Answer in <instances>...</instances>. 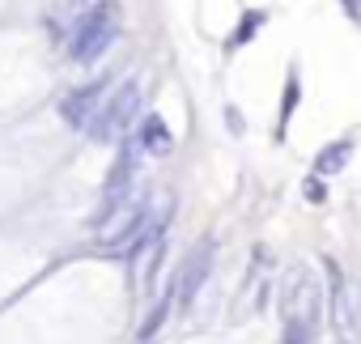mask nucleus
<instances>
[{
	"label": "nucleus",
	"mask_w": 361,
	"mask_h": 344,
	"mask_svg": "<svg viewBox=\"0 0 361 344\" xmlns=\"http://www.w3.org/2000/svg\"><path fill=\"white\" fill-rule=\"evenodd\" d=\"M119 39V5L115 0H102V5H94L68 35V51L73 60L81 64H94L111 51V43Z\"/></svg>",
	"instance_id": "f257e3e1"
},
{
	"label": "nucleus",
	"mask_w": 361,
	"mask_h": 344,
	"mask_svg": "<svg viewBox=\"0 0 361 344\" xmlns=\"http://www.w3.org/2000/svg\"><path fill=\"white\" fill-rule=\"evenodd\" d=\"M281 314H285V340H310L314 336V323H319V281L306 268L289 272Z\"/></svg>",
	"instance_id": "f03ea898"
},
{
	"label": "nucleus",
	"mask_w": 361,
	"mask_h": 344,
	"mask_svg": "<svg viewBox=\"0 0 361 344\" xmlns=\"http://www.w3.org/2000/svg\"><path fill=\"white\" fill-rule=\"evenodd\" d=\"M136 102H140V85H136V81H123V85L102 102L98 119L90 123V136H94V140H119V136L128 132L132 115H136Z\"/></svg>",
	"instance_id": "7ed1b4c3"
},
{
	"label": "nucleus",
	"mask_w": 361,
	"mask_h": 344,
	"mask_svg": "<svg viewBox=\"0 0 361 344\" xmlns=\"http://www.w3.org/2000/svg\"><path fill=\"white\" fill-rule=\"evenodd\" d=\"M213 255H217V242L204 238V242H196L192 255L183 259V268H178V285H174V293H178V302H183V306L204 289V281H209V272H213Z\"/></svg>",
	"instance_id": "20e7f679"
},
{
	"label": "nucleus",
	"mask_w": 361,
	"mask_h": 344,
	"mask_svg": "<svg viewBox=\"0 0 361 344\" xmlns=\"http://www.w3.org/2000/svg\"><path fill=\"white\" fill-rule=\"evenodd\" d=\"M102 102H106V90H102V85H85V90H77V94H68V98L60 102V115H64L68 128H85V132H90V123L98 119Z\"/></svg>",
	"instance_id": "39448f33"
},
{
	"label": "nucleus",
	"mask_w": 361,
	"mask_h": 344,
	"mask_svg": "<svg viewBox=\"0 0 361 344\" xmlns=\"http://www.w3.org/2000/svg\"><path fill=\"white\" fill-rule=\"evenodd\" d=\"M132 153H136V145H128L123 153H119V161H115V170H111V179H106V188H102V217H111L123 200H128V188H132ZM98 217V221H102Z\"/></svg>",
	"instance_id": "423d86ee"
},
{
	"label": "nucleus",
	"mask_w": 361,
	"mask_h": 344,
	"mask_svg": "<svg viewBox=\"0 0 361 344\" xmlns=\"http://www.w3.org/2000/svg\"><path fill=\"white\" fill-rule=\"evenodd\" d=\"M327 281H331V314H336V327L340 336H353V314H348V297H344V276L336 264H327Z\"/></svg>",
	"instance_id": "0eeeda50"
},
{
	"label": "nucleus",
	"mask_w": 361,
	"mask_h": 344,
	"mask_svg": "<svg viewBox=\"0 0 361 344\" xmlns=\"http://www.w3.org/2000/svg\"><path fill=\"white\" fill-rule=\"evenodd\" d=\"M140 140H145V149H149V153H157V157H166V153L174 149V140H170V132H166V123H161L157 115H149V119H145Z\"/></svg>",
	"instance_id": "6e6552de"
},
{
	"label": "nucleus",
	"mask_w": 361,
	"mask_h": 344,
	"mask_svg": "<svg viewBox=\"0 0 361 344\" xmlns=\"http://www.w3.org/2000/svg\"><path fill=\"white\" fill-rule=\"evenodd\" d=\"M348 153H353V145H348V140H336V145H327V149L314 157V170H319V175H336V170H344Z\"/></svg>",
	"instance_id": "1a4fd4ad"
},
{
	"label": "nucleus",
	"mask_w": 361,
	"mask_h": 344,
	"mask_svg": "<svg viewBox=\"0 0 361 344\" xmlns=\"http://www.w3.org/2000/svg\"><path fill=\"white\" fill-rule=\"evenodd\" d=\"M293 106H298V77H289V90H285V106H281V128H276V136H285V123H289Z\"/></svg>",
	"instance_id": "9d476101"
},
{
	"label": "nucleus",
	"mask_w": 361,
	"mask_h": 344,
	"mask_svg": "<svg viewBox=\"0 0 361 344\" xmlns=\"http://www.w3.org/2000/svg\"><path fill=\"white\" fill-rule=\"evenodd\" d=\"M259 26H264V13H247V18H243V30H238V35L230 39V47H238V43H247V39H251V35H255Z\"/></svg>",
	"instance_id": "9b49d317"
},
{
	"label": "nucleus",
	"mask_w": 361,
	"mask_h": 344,
	"mask_svg": "<svg viewBox=\"0 0 361 344\" xmlns=\"http://www.w3.org/2000/svg\"><path fill=\"white\" fill-rule=\"evenodd\" d=\"M306 200H310V204H323V200H327V192H323V183H319V179H310V183H306Z\"/></svg>",
	"instance_id": "f8f14e48"
}]
</instances>
